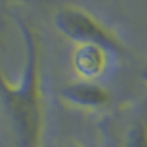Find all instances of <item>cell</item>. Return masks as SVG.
Here are the masks:
<instances>
[{"mask_svg": "<svg viewBox=\"0 0 147 147\" xmlns=\"http://www.w3.org/2000/svg\"><path fill=\"white\" fill-rule=\"evenodd\" d=\"M63 96L73 104L84 107H99L109 101V93L96 83H76L63 89Z\"/></svg>", "mask_w": 147, "mask_h": 147, "instance_id": "277c9868", "label": "cell"}, {"mask_svg": "<svg viewBox=\"0 0 147 147\" xmlns=\"http://www.w3.org/2000/svg\"><path fill=\"white\" fill-rule=\"evenodd\" d=\"M69 147H86V146H83V144H71Z\"/></svg>", "mask_w": 147, "mask_h": 147, "instance_id": "8992f818", "label": "cell"}, {"mask_svg": "<svg viewBox=\"0 0 147 147\" xmlns=\"http://www.w3.org/2000/svg\"><path fill=\"white\" fill-rule=\"evenodd\" d=\"M23 28L27 43V69L20 81L10 83L0 74L7 113L17 134L18 147H41L47 134V102L43 89L40 40L30 27Z\"/></svg>", "mask_w": 147, "mask_h": 147, "instance_id": "6da1fadb", "label": "cell"}, {"mask_svg": "<svg viewBox=\"0 0 147 147\" xmlns=\"http://www.w3.org/2000/svg\"><path fill=\"white\" fill-rule=\"evenodd\" d=\"M126 147H147V96L129 126Z\"/></svg>", "mask_w": 147, "mask_h": 147, "instance_id": "5b68a950", "label": "cell"}, {"mask_svg": "<svg viewBox=\"0 0 147 147\" xmlns=\"http://www.w3.org/2000/svg\"><path fill=\"white\" fill-rule=\"evenodd\" d=\"M56 27L68 38L78 41L80 45L93 43L106 48L109 51L119 50L121 40L109 27L98 20L91 12L78 7H65L56 15Z\"/></svg>", "mask_w": 147, "mask_h": 147, "instance_id": "7a4b0ae2", "label": "cell"}, {"mask_svg": "<svg viewBox=\"0 0 147 147\" xmlns=\"http://www.w3.org/2000/svg\"><path fill=\"white\" fill-rule=\"evenodd\" d=\"M109 53H111L109 50L99 45H93V43L78 45L74 53V68L78 74L84 80L99 78L107 68Z\"/></svg>", "mask_w": 147, "mask_h": 147, "instance_id": "3957f363", "label": "cell"}]
</instances>
